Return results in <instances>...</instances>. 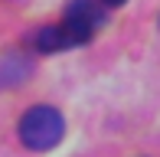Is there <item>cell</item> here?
<instances>
[{"label":"cell","instance_id":"obj_5","mask_svg":"<svg viewBox=\"0 0 160 157\" xmlns=\"http://www.w3.org/2000/svg\"><path fill=\"white\" fill-rule=\"evenodd\" d=\"M98 3H101V7H124L128 0H98Z\"/></svg>","mask_w":160,"mask_h":157},{"label":"cell","instance_id":"obj_1","mask_svg":"<svg viewBox=\"0 0 160 157\" xmlns=\"http://www.w3.org/2000/svg\"><path fill=\"white\" fill-rule=\"evenodd\" d=\"M17 131H20V141H23L30 151H49V147H56L62 141L65 118L52 105H33V108L20 118Z\"/></svg>","mask_w":160,"mask_h":157},{"label":"cell","instance_id":"obj_4","mask_svg":"<svg viewBox=\"0 0 160 157\" xmlns=\"http://www.w3.org/2000/svg\"><path fill=\"white\" fill-rule=\"evenodd\" d=\"M30 72H33V62L23 53H7L0 59V85H20L26 82Z\"/></svg>","mask_w":160,"mask_h":157},{"label":"cell","instance_id":"obj_3","mask_svg":"<svg viewBox=\"0 0 160 157\" xmlns=\"http://www.w3.org/2000/svg\"><path fill=\"white\" fill-rule=\"evenodd\" d=\"M33 46H36V53H62V49H72L75 46V36L69 33V26L65 23H49V26H42L39 33L33 36Z\"/></svg>","mask_w":160,"mask_h":157},{"label":"cell","instance_id":"obj_2","mask_svg":"<svg viewBox=\"0 0 160 157\" xmlns=\"http://www.w3.org/2000/svg\"><path fill=\"white\" fill-rule=\"evenodd\" d=\"M105 20H108V13H105V7L98 0H69V7L62 13V23L69 26V33L75 36L78 46H85V43L95 36L101 26H105Z\"/></svg>","mask_w":160,"mask_h":157}]
</instances>
